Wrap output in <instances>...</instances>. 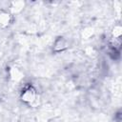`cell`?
Segmentation results:
<instances>
[{
	"mask_svg": "<svg viewBox=\"0 0 122 122\" xmlns=\"http://www.w3.org/2000/svg\"><path fill=\"white\" fill-rule=\"evenodd\" d=\"M25 6V3L22 1H16V2H12L11 6H10V10L12 13H17L19 11H21L23 10Z\"/></svg>",
	"mask_w": 122,
	"mask_h": 122,
	"instance_id": "cell-4",
	"label": "cell"
},
{
	"mask_svg": "<svg viewBox=\"0 0 122 122\" xmlns=\"http://www.w3.org/2000/svg\"><path fill=\"white\" fill-rule=\"evenodd\" d=\"M121 34H122V28L120 25L114 26V28L112 30V38L114 40H121Z\"/></svg>",
	"mask_w": 122,
	"mask_h": 122,
	"instance_id": "cell-5",
	"label": "cell"
},
{
	"mask_svg": "<svg viewBox=\"0 0 122 122\" xmlns=\"http://www.w3.org/2000/svg\"><path fill=\"white\" fill-rule=\"evenodd\" d=\"M20 98L24 103L29 104V105H31V104L35 103L37 98H38V93H37L36 89L31 85L26 86L22 90Z\"/></svg>",
	"mask_w": 122,
	"mask_h": 122,
	"instance_id": "cell-1",
	"label": "cell"
},
{
	"mask_svg": "<svg viewBox=\"0 0 122 122\" xmlns=\"http://www.w3.org/2000/svg\"><path fill=\"white\" fill-rule=\"evenodd\" d=\"M69 47V42L65 37H58L55 39L53 43V51L55 52H60L68 49Z\"/></svg>",
	"mask_w": 122,
	"mask_h": 122,
	"instance_id": "cell-2",
	"label": "cell"
},
{
	"mask_svg": "<svg viewBox=\"0 0 122 122\" xmlns=\"http://www.w3.org/2000/svg\"><path fill=\"white\" fill-rule=\"evenodd\" d=\"M11 21V15L8 11H0V28H6Z\"/></svg>",
	"mask_w": 122,
	"mask_h": 122,
	"instance_id": "cell-3",
	"label": "cell"
},
{
	"mask_svg": "<svg viewBox=\"0 0 122 122\" xmlns=\"http://www.w3.org/2000/svg\"><path fill=\"white\" fill-rule=\"evenodd\" d=\"M22 76H23V74H22V72L18 70V69H11V72H10V77L13 79V80H20L21 78H22Z\"/></svg>",
	"mask_w": 122,
	"mask_h": 122,
	"instance_id": "cell-6",
	"label": "cell"
}]
</instances>
